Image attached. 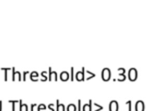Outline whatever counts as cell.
Wrapping results in <instances>:
<instances>
[{"label": "cell", "instance_id": "cell-1", "mask_svg": "<svg viewBox=\"0 0 146 111\" xmlns=\"http://www.w3.org/2000/svg\"><path fill=\"white\" fill-rule=\"evenodd\" d=\"M101 77L104 81H108L111 78V71L109 68H104L101 72Z\"/></svg>", "mask_w": 146, "mask_h": 111}, {"label": "cell", "instance_id": "cell-2", "mask_svg": "<svg viewBox=\"0 0 146 111\" xmlns=\"http://www.w3.org/2000/svg\"><path fill=\"white\" fill-rule=\"evenodd\" d=\"M137 76H138V72L136 70V68H130L129 71H128V78H129V80L135 81L137 79Z\"/></svg>", "mask_w": 146, "mask_h": 111}, {"label": "cell", "instance_id": "cell-3", "mask_svg": "<svg viewBox=\"0 0 146 111\" xmlns=\"http://www.w3.org/2000/svg\"><path fill=\"white\" fill-rule=\"evenodd\" d=\"M144 108H145V106H144V102L141 100L137 101L135 104V111H144Z\"/></svg>", "mask_w": 146, "mask_h": 111}, {"label": "cell", "instance_id": "cell-4", "mask_svg": "<svg viewBox=\"0 0 146 111\" xmlns=\"http://www.w3.org/2000/svg\"><path fill=\"white\" fill-rule=\"evenodd\" d=\"M118 108H119V106H118L117 101L113 100V101H111V102H110L109 111H118Z\"/></svg>", "mask_w": 146, "mask_h": 111}, {"label": "cell", "instance_id": "cell-5", "mask_svg": "<svg viewBox=\"0 0 146 111\" xmlns=\"http://www.w3.org/2000/svg\"><path fill=\"white\" fill-rule=\"evenodd\" d=\"M58 75L55 71H51V68H49V80H57Z\"/></svg>", "mask_w": 146, "mask_h": 111}, {"label": "cell", "instance_id": "cell-6", "mask_svg": "<svg viewBox=\"0 0 146 111\" xmlns=\"http://www.w3.org/2000/svg\"><path fill=\"white\" fill-rule=\"evenodd\" d=\"M60 79L62 81H67L69 79V73L67 72V71H62V72L60 73Z\"/></svg>", "mask_w": 146, "mask_h": 111}, {"label": "cell", "instance_id": "cell-7", "mask_svg": "<svg viewBox=\"0 0 146 111\" xmlns=\"http://www.w3.org/2000/svg\"><path fill=\"white\" fill-rule=\"evenodd\" d=\"M75 79L77 81H81L84 80V71H78L75 75Z\"/></svg>", "mask_w": 146, "mask_h": 111}, {"label": "cell", "instance_id": "cell-8", "mask_svg": "<svg viewBox=\"0 0 146 111\" xmlns=\"http://www.w3.org/2000/svg\"><path fill=\"white\" fill-rule=\"evenodd\" d=\"M65 110L66 111H77V107H76V105L75 104H69V105H67V107L65 108Z\"/></svg>", "mask_w": 146, "mask_h": 111}, {"label": "cell", "instance_id": "cell-9", "mask_svg": "<svg viewBox=\"0 0 146 111\" xmlns=\"http://www.w3.org/2000/svg\"><path fill=\"white\" fill-rule=\"evenodd\" d=\"M81 111H92L91 108V101H89V103L83 105V107L81 108Z\"/></svg>", "mask_w": 146, "mask_h": 111}, {"label": "cell", "instance_id": "cell-10", "mask_svg": "<svg viewBox=\"0 0 146 111\" xmlns=\"http://www.w3.org/2000/svg\"><path fill=\"white\" fill-rule=\"evenodd\" d=\"M38 76H39V74L36 72V71H34V72H32L30 74V79L32 81H37L38 80Z\"/></svg>", "mask_w": 146, "mask_h": 111}, {"label": "cell", "instance_id": "cell-11", "mask_svg": "<svg viewBox=\"0 0 146 111\" xmlns=\"http://www.w3.org/2000/svg\"><path fill=\"white\" fill-rule=\"evenodd\" d=\"M56 111H65V106L61 103H59V101H57V109Z\"/></svg>", "mask_w": 146, "mask_h": 111}, {"label": "cell", "instance_id": "cell-12", "mask_svg": "<svg viewBox=\"0 0 146 111\" xmlns=\"http://www.w3.org/2000/svg\"><path fill=\"white\" fill-rule=\"evenodd\" d=\"M19 111H28V106L26 104H20Z\"/></svg>", "mask_w": 146, "mask_h": 111}, {"label": "cell", "instance_id": "cell-13", "mask_svg": "<svg viewBox=\"0 0 146 111\" xmlns=\"http://www.w3.org/2000/svg\"><path fill=\"white\" fill-rule=\"evenodd\" d=\"M37 111H47L46 106H45L44 104H40V105H38V110H37Z\"/></svg>", "mask_w": 146, "mask_h": 111}, {"label": "cell", "instance_id": "cell-14", "mask_svg": "<svg viewBox=\"0 0 146 111\" xmlns=\"http://www.w3.org/2000/svg\"><path fill=\"white\" fill-rule=\"evenodd\" d=\"M47 77H46V72H42V74H41V80L42 81H46L47 80Z\"/></svg>", "mask_w": 146, "mask_h": 111}, {"label": "cell", "instance_id": "cell-15", "mask_svg": "<svg viewBox=\"0 0 146 111\" xmlns=\"http://www.w3.org/2000/svg\"><path fill=\"white\" fill-rule=\"evenodd\" d=\"M71 80H74V69L71 68Z\"/></svg>", "mask_w": 146, "mask_h": 111}, {"label": "cell", "instance_id": "cell-16", "mask_svg": "<svg viewBox=\"0 0 146 111\" xmlns=\"http://www.w3.org/2000/svg\"><path fill=\"white\" fill-rule=\"evenodd\" d=\"M77 111H81V100L78 101V109Z\"/></svg>", "mask_w": 146, "mask_h": 111}, {"label": "cell", "instance_id": "cell-17", "mask_svg": "<svg viewBox=\"0 0 146 111\" xmlns=\"http://www.w3.org/2000/svg\"><path fill=\"white\" fill-rule=\"evenodd\" d=\"M48 111H55L54 110V109H53V105H49V106H48Z\"/></svg>", "mask_w": 146, "mask_h": 111}, {"label": "cell", "instance_id": "cell-18", "mask_svg": "<svg viewBox=\"0 0 146 111\" xmlns=\"http://www.w3.org/2000/svg\"><path fill=\"white\" fill-rule=\"evenodd\" d=\"M2 110V102H1V101H0V111Z\"/></svg>", "mask_w": 146, "mask_h": 111}]
</instances>
